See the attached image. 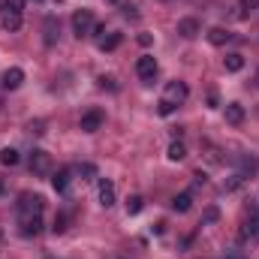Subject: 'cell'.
<instances>
[{"instance_id": "9a60e30c", "label": "cell", "mask_w": 259, "mask_h": 259, "mask_svg": "<svg viewBox=\"0 0 259 259\" xmlns=\"http://www.w3.org/2000/svg\"><path fill=\"white\" fill-rule=\"evenodd\" d=\"M172 208H175L178 214H187V211L193 208V193H178L172 199Z\"/></svg>"}, {"instance_id": "44dd1931", "label": "cell", "mask_w": 259, "mask_h": 259, "mask_svg": "<svg viewBox=\"0 0 259 259\" xmlns=\"http://www.w3.org/2000/svg\"><path fill=\"white\" fill-rule=\"evenodd\" d=\"M58 30H61V27H58V21H55V18H46V42H49V46H55Z\"/></svg>"}, {"instance_id": "4316f807", "label": "cell", "mask_w": 259, "mask_h": 259, "mask_svg": "<svg viewBox=\"0 0 259 259\" xmlns=\"http://www.w3.org/2000/svg\"><path fill=\"white\" fill-rule=\"evenodd\" d=\"M241 9L244 12H253V9H259V0H241Z\"/></svg>"}, {"instance_id": "83f0119b", "label": "cell", "mask_w": 259, "mask_h": 259, "mask_svg": "<svg viewBox=\"0 0 259 259\" xmlns=\"http://www.w3.org/2000/svg\"><path fill=\"white\" fill-rule=\"evenodd\" d=\"M172 112H175V106H169V103H163V100H160V115L166 118V115H172Z\"/></svg>"}, {"instance_id": "7402d4cb", "label": "cell", "mask_w": 259, "mask_h": 259, "mask_svg": "<svg viewBox=\"0 0 259 259\" xmlns=\"http://www.w3.org/2000/svg\"><path fill=\"white\" fill-rule=\"evenodd\" d=\"M78 178L81 181H97V166L94 163H81L78 166Z\"/></svg>"}, {"instance_id": "f1b7e54d", "label": "cell", "mask_w": 259, "mask_h": 259, "mask_svg": "<svg viewBox=\"0 0 259 259\" xmlns=\"http://www.w3.org/2000/svg\"><path fill=\"white\" fill-rule=\"evenodd\" d=\"M214 220H217V208H211V211L205 214V223H214Z\"/></svg>"}, {"instance_id": "d4e9b609", "label": "cell", "mask_w": 259, "mask_h": 259, "mask_svg": "<svg viewBox=\"0 0 259 259\" xmlns=\"http://www.w3.org/2000/svg\"><path fill=\"white\" fill-rule=\"evenodd\" d=\"M100 88H103V91H118V81H115L112 75H100Z\"/></svg>"}, {"instance_id": "4fadbf2b", "label": "cell", "mask_w": 259, "mask_h": 259, "mask_svg": "<svg viewBox=\"0 0 259 259\" xmlns=\"http://www.w3.org/2000/svg\"><path fill=\"white\" fill-rule=\"evenodd\" d=\"M226 121H229L232 127L244 124V106H241V103H229V106H226Z\"/></svg>"}, {"instance_id": "5bb4252c", "label": "cell", "mask_w": 259, "mask_h": 259, "mask_svg": "<svg viewBox=\"0 0 259 259\" xmlns=\"http://www.w3.org/2000/svg\"><path fill=\"white\" fill-rule=\"evenodd\" d=\"M178 33H181L184 39H193L196 33H199V21H196V18H181V21H178Z\"/></svg>"}, {"instance_id": "2e32d148", "label": "cell", "mask_w": 259, "mask_h": 259, "mask_svg": "<svg viewBox=\"0 0 259 259\" xmlns=\"http://www.w3.org/2000/svg\"><path fill=\"white\" fill-rule=\"evenodd\" d=\"M0 24H3V30L15 33V30L21 27V15H18V12H3V15H0Z\"/></svg>"}, {"instance_id": "ac0fdd59", "label": "cell", "mask_w": 259, "mask_h": 259, "mask_svg": "<svg viewBox=\"0 0 259 259\" xmlns=\"http://www.w3.org/2000/svg\"><path fill=\"white\" fill-rule=\"evenodd\" d=\"M121 33H109V36H103V39H97V46H100V52H115L118 46H121Z\"/></svg>"}, {"instance_id": "7a4b0ae2", "label": "cell", "mask_w": 259, "mask_h": 259, "mask_svg": "<svg viewBox=\"0 0 259 259\" xmlns=\"http://www.w3.org/2000/svg\"><path fill=\"white\" fill-rule=\"evenodd\" d=\"M187 97H190V88L184 84V81H169L166 84V91H163V103H169V106H181V103H187Z\"/></svg>"}, {"instance_id": "3957f363", "label": "cell", "mask_w": 259, "mask_h": 259, "mask_svg": "<svg viewBox=\"0 0 259 259\" xmlns=\"http://www.w3.org/2000/svg\"><path fill=\"white\" fill-rule=\"evenodd\" d=\"M97 24H94V12L91 9H78L75 15H72V33L81 39V36H91V30H94Z\"/></svg>"}, {"instance_id": "52a82bcc", "label": "cell", "mask_w": 259, "mask_h": 259, "mask_svg": "<svg viewBox=\"0 0 259 259\" xmlns=\"http://www.w3.org/2000/svg\"><path fill=\"white\" fill-rule=\"evenodd\" d=\"M21 81H24V69H21V66H9V69L3 72V88H6V91H18Z\"/></svg>"}, {"instance_id": "e0dca14e", "label": "cell", "mask_w": 259, "mask_h": 259, "mask_svg": "<svg viewBox=\"0 0 259 259\" xmlns=\"http://www.w3.org/2000/svg\"><path fill=\"white\" fill-rule=\"evenodd\" d=\"M166 157H169L172 163H181V160L187 157V145H184L181 139H175V142L169 145V154H166Z\"/></svg>"}, {"instance_id": "cb8c5ba5", "label": "cell", "mask_w": 259, "mask_h": 259, "mask_svg": "<svg viewBox=\"0 0 259 259\" xmlns=\"http://www.w3.org/2000/svg\"><path fill=\"white\" fill-rule=\"evenodd\" d=\"M24 3L27 0H3V12H18L21 15L24 12Z\"/></svg>"}, {"instance_id": "4dcf8cb0", "label": "cell", "mask_w": 259, "mask_h": 259, "mask_svg": "<svg viewBox=\"0 0 259 259\" xmlns=\"http://www.w3.org/2000/svg\"><path fill=\"white\" fill-rule=\"evenodd\" d=\"M226 259H241V256H238V253H229V256H226Z\"/></svg>"}, {"instance_id": "d6986e66", "label": "cell", "mask_w": 259, "mask_h": 259, "mask_svg": "<svg viewBox=\"0 0 259 259\" xmlns=\"http://www.w3.org/2000/svg\"><path fill=\"white\" fill-rule=\"evenodd\" d=\"M223 66H226V72H241L244 69V58L241 55H226Z\"/></svg>"}, {"instance_id": "30bf717a", "label": "cell", "mask_w": 259, "mask_h": 259, "mask_svg": "<svg viewBox=\"0 0 259 259\" xmlns=\"http://www.w3.org/2000/svg\"><path fill=\"white\" fill-rule=\"evenodd\" d=\"M69 184H72V169H58V172L52 175V187H55L58 193H66Z\"/></svg>"}, {"instance_id": "ba28073f", "label": "cell", "mask_w": 259, "mask_h": 259, "mask_svg": "<svg viewBox=\"0 0 259 259\" xmlns=\"http://www.w3.org/2000/svg\"><path fill=\"white\" fill-rule=\"evenodd\" d=\"M259 172V160L253 154H241V160H238V172L235 175H241V178H250V175H256Z\"/></svg>"}, {"instance_id": "484cf974", "label": "cell", "mask_w": 259, "mask_h": 259, "mask_svg": "<svg viewBox=\"0 0 259 259\" xmlns=\"http://www.w3.org/2000/svg\"><path fill=\"white\" fill-rule=\"evenodd\" d=\"M52 232H58V235H61V232H66V214H58V217H55V226H52Z\"/></svg>"}, {"instance_id": "6da1fadb", "label": "cell", "mask_w": 259, "mask_h": 259, "mask_svg": "<svg viewBox=\"0 0 259 259\" xmlns=\"http://www.w3.org/2000/svg\"><path fill=\"white\" fill-rule=\"evenodd\" d=\"M42 208H46V199H42V196L24 193L18 199L15 211H18L21 235H39V229H42Z\"/></svg>"}, {"instance_id": "277c9868", "label": "cell", "mask_w": 259, "mask_h": 259, "mask_svg": "<svg viewBox=\"0 0 259 259\" xmlns=\"http://www.w3.org/2000/svg\"><path fill=\"white\" fill-rule=\"evenodd\" d=\"M157 69H160V66H157V61H154L151 55H142V58L136 61V75H139L145 84H151V81L157 78Z\"/></svg>"}, {"instance_id": "8992f818", "label": "cell", "mask_w": 259, "mask_h": 259, "mask_svg": "<svg viewBox=\"0 0 259 259\" xmlns=\"http://www.w3.org/2000/svg\"><path fill=\"white\" fill-rule=\"evenodd\" d=\"M30 172L39 175V178L49 175V172H52V157H49L46 151H33V154H30Z\"/></svg>"}, {"instance_id": "5b68a950", "label": "cell", "mask_w": 259, "mask_h": 259, "mask_svg": "<svg viewBox=\"0 0 259 259\" xmlns=\"http://www.w3.org/2000/svg\"><path fill=\"white\" fill-rule=\"evenodd\" d=\"M103 121H106V115H103L100 109H91V112H84V115H81L78 130H81V133H97V130L103 127Z\"/></svg>"}, {"instance_id": "603a6c76", "label": "cell", "mask_w": 259, "mask_h": 259, "mask_svg": "<svg viewBox=\"0 0 259 259\" xmlns=\"http://www.w3.org/2000/svg\"><path fill=\"white\" fill-rule=\"evenodd\" d=\"M142 208H145V199H142V196H130L127 199V214L130 217H136Z\"/></svg>"}, {"instance_id": "f546056e", "label": "cell", "mask_w": 259, "mask_h": 259, "mask_svg": "<svg viewBox=\"0 0 259 259\" xmlns=\"http://www.w3.org/2000/svg\"><path fill=\"white\" fill-rule=\"evenodd\" d=\"M124 15L127 18H136V6H124Z\"/></svg>"}, {"instance_id": "ffe728a7", "label": "cell", "mask_w": 259, "mask_h": 259, "mask_svg": "<svg viewBox=\"0 0 259 259\" xmlns=\"http://www.w3.org/2000/svg\"><path fill=\"white\" fill-rule=\"evenodd\" d=\"M18 160H21V157H18L15 148H3V151H0V163H3V166H18Z\"/></svg>"}, {"instance_id": "1f68e13d", "label": "cell", "mask_w": 259, "mask_h": 259, "mask_svg": "<svg viewBox=\"0 0 259 259\" xmlns=\"http://www.w3.org/2000/svg\"><path fill=\"white\" fill-rule=\"evenodd\" d=\"M55 3H64V0H55Z\"/></svg>"}, {"instance_id": "9c48e42d", "label": "cell", "mask_w": 259, "mask_h": 259, "mask_svg": "<svg viewBox=\"0 0 259 259\" xmlns=\"http://www.w3.org/2000/svg\"><path fill=\"white\" fill-rule=\"evenodd\" d=\"M241 235H244L247 241L259 244V211H253V214L244 220V229H241Z\"/></svg>"}, {"instance_id": "8fae6325", "label": "cell", "mask_w": 259, "mask_h": 259, "mask_svg": "<svg viewBox=\"0 0 259 259\" xmlns=\"http://www.w3.org/2000/svg\"><path fill=\"white\" fill-rule=\"evenodd\" d=\"M100 205H103V208H112V205H115V184H112L109 178L100 181Z\"/></svg>"}, {"instance_id": "7c38bea8", "label": "cell", "mask_w": 259, "mask_h": 259, "mask_svg": "<svg viewBox=\"0 0 259 259\" xmlns=\"http://www.w3.org/2000/svg\"><path fill=\"white\" fill-rule=\"evenodd\" d=\"M232 39H235V36H232L226 27H211V30H208V42H211V46H226V42H232Z\"/></svg>"}]
</instances>
